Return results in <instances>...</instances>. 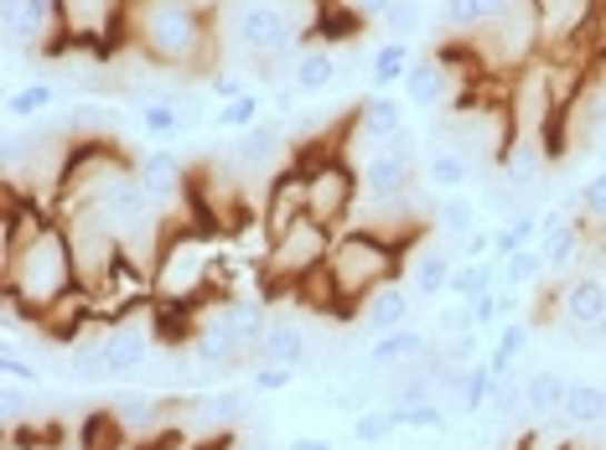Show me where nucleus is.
I'll list each match as a JSON object with an SVG mask.
<instances>
[{
  "instance_id": "obj_1",
  "label": "nucleus",
  "mask_w": 606,
  "mask_h": 450,
  "mask_svg": "<svg viewBox=\"0 0 606 450\" xmlns=\"http://www.w3.org/2000/svg\"><path fill=\"white\" fill-rule=\"evenodd\" d=\"M0 296H6V316L42 327L52 311H62L68 300L83 296L78 280V254L73 239L58 218H47L42 228H31L11 254H0Z\"/></svg>"
},
{
  "instance_id": "obj_2",
  "label": "nucleus",
  "mask_w": 606,
  "mask_h": 450,
  "mask_svg": "<svg viewBox=\"0 0 606 450\" xmlns=\"http://www.w3.org/2000/svg\"><path fill=\"white\" fill-rule=\"evenodd\" d=\"M405 259H409V243L389 239L384 228H342L332 254H327V286H332V311L327 316L352 321L374 290L399 280Z\"/></svg>"
},
{
  "instance_id": "obj_3",
  "label": "nucleus",
  "mask_w": 606,
  "mask_h": 450,
  "mask_svg": "<svg viewBox=\"0 0 606 450\" xmlns=\"http://www.w3.org/2000/svg\"><path fill=\"white\" fill-rule=\"evenodd\" d=\"M125 27H130L140 58L161 62V68H198V62L208 68L212 27L198 11V0H130Z\"/></svg>"
},
{
  "instance_id": "obj_4",
  "label": "nucleus",
  "mask_w": 606,
  "mask_h": 450,
  "mask_svg": "<svg viewBox=\"0 0 606 450\" xmlns=\"http://www.w3.org/2000/svg\"><path fill=\"white\" fill-rule=\"evenodd\" d=\"M218 259H212V243L202 239L198 228H167L161 239V254H156V270H151V290H156V306L167 311H192L212 286H218Z\"/></svg>"
},
{
  "instance_id": "obj_5",
  "label": "nucleus",
  "mask_w": 606,
  "mask_h": 450,
  "mask_svg": "<svg viewBox=\"0 0 606 450\" xmlns=\"http://www.w3.org/2000/svg\"><path fill=\"white\" fill-rule=\"evenodd\" d=\"M342 140H348V124H342ZM337 140L332 150H301L296 161L306 166V218H317L327 228H348L352 208L364 202V187H358V166L348 161V146Z\"/></svg>"
},
{
  "instance_id": "obj_6",
  "label": "nucleus",
  "mask_w": 606,
  "mask_h": 450,
  "mask_svg": "<svg viewBox=\"0 0 606 450\" xmlns=\"http://www.w3.org/2000/svg\"><path fill=\"white\" fill-rule=\"evenodd\" d=\"M332 243H337V228L317 223V218H301V223L290 228V233H280V239L270 243V254H265V280H270V290L286 286L290 296L311 280V274L327 264V254H332Z\"/></svg>"
},
{
  "instance_id": "obj_7",
  "label": "nucleus",
  "mask_w": 606,
  "mask_h": 450,
  "mask_svg": "<svg viewBox=\"0 0 606 450\" xmlns=\"http://www.w3.org/2000/svg\"><path fill=\"white\" fill-rule=\"evenodd\" d=\"M228 27H234V42L249 47L255 58H286L301 47V21L290 11V0H244Z\"/></svg>"
},
{
  "instance_id": "obj_8",
  "label": "nucleus",
  "mask_w": 606,
  "mask_h": 450,
  "mask_svg": "<svg viewBox=\"0 0 606 450\" xmlns=\"http://www.w3.org/2000/svg\"><path fill=\"white\" fill-rule=\"evenodd\" d=\"M545 306H555L570 337L606 342V274H565L545 290Z\"/></svg>"
},
{
  "instance_id": "obj_9",
  "label": "nucleus",
  "mask_w": 606,
  "mask_h": 450,
  "mask_svg": "<svg viewBox=\"0 0 606 450\" xmlns=\"http://www.w3.org/2000/svg\"><path fill=\"white\" fill-rule=\"evenodd\" d=\"M0 31L11 52H58L62 0H0Z\"/></svg>"
},
{
  "instance_id": "obj_10",
  "label": "nucleus",
  "mask_w": 606,
  "mask_h": 450,
  "mask_svg": "<svg viewBox=\"0 0 606 450\" xmlns=\"http://www.w3.org/2000/svg\"><path fill=\"white\" fill-rule=\"evenodd\" d=\"M99 347H105V358H109V383H130L151 362L156 327H146L140 316H120V321H105Z\"/></svg>"
},
{
  "instance_id": "obj_11",
  "label": "nucleus",
  "mask_w": 606,
  "mask_h": 450,
  "mask_svg": "<svg viewBox=\"0 0 606 450\" xmlns=\"http://www.w3.org/2000/svg\"><path fill=\"white\" fill-rule=\"evenodd\" d=\"M301 218H306V166L290 156L286 171L270 177V192H265V208H259V228L275 243L280 233H290V228L301 223Z\"/></svg>"
},
{
  "instance_id": "obj_12",
  "label": "nucleus",
  "mask_w": 606,
  "mask_h": 450,
  "mask_svg": "<svg viewBox=\"0 0 606 450\" xmlns=\"http://www.w3.org/2000/svg\"><path fill=\"white\" fill-rule=\"evenodd\" d=\"M358 187H364L368 202H399L409 192V177H415V161H405L395 146H379L358 156Z\"/></svg>"
},
{
  "instance_id": "obj_13",
  "label": "nucleus",
  "mask_w": 606,
  "mask_h": 450,
  "mask_svg": "<svg viewBox=\"0 0 606 450\" xmlns=\"http://www.w3.org/2000/svg\"><path fill=\"white\" fill-rule=\"evenodd\" d=\"M430 347H436V337H425V331H415V327L384 331V337H368L364 368L368 373H405V368L430 358Z\"/></svg>"
},
{
  "instance_id": "obj_14",
  "label": "nucleus",
  "mask_w": 606,
  "mask_h": 450,
  "mask_svg": "<svg viewBox=\"0 0 606 450\" xmlns=\"http://www.w3.org/2000/svg\"><path fill=\"white\" fill-rule=\"evenodd\" d=\"M529 11H534V21H539L545 47H565L596 21L602 0H529Z\"/></svg>"
},
{
  "instance_id": "obj_15",
  "label": "nucleus",
  "mask_w": 606,
  "mask_h": 450,
  "mask_svg": "<svg viewBox=\"0 0 606 450\" xmlns=\"http://www.w3.org/2000/svg\"><path fill=\"white\" fill-rule=\"evenodd\" d=\"M498 171L514 192L534 197L545 187V171H549V146L545 140H529V136H514L508 146L498 150Z\"/></svg>"
},
{
  "instance_id": "obj_16",
  "label": "nucleus",
  "mask_w": 606,
  "mask_h": 450,
  "mask_svg": "<svg viewBox=\"0 0 606 450\" xmlns=\"http://www.w3.org/2000/svg\"><path fill=\"white\" fill-rule=\"evenodd\" d=\"M136 177H140V187H146V197L156 202V212L171 208V202L187 192V171H182V161H177L167 146L146 150V156L136 161Z\"/></svg>"
},
{
  "instance_id": "obj_17",
  "label": "nucleus",
  "mask_w": 606,
  "mask_h": 450,
  "mask_svg": "<svg viewBox=\"0 0 606 450\" xmlns=\"http://www.w3.org/2000/svg\"><path fill=\"white\" fill-rule=\"evenodd\" d=\"M539 249H545L549 274L570 270V264H576V254L586 249V233H580V223L565 212V202H560V208H549L545 218H539Z\"/></svg>"
},
{
  "instance_id": "obj_18",
  "label": "nucleus",
  "mask_w": 606,
  "mask_h": 450,
  "mask_svg": "<svg viewBox=\"0 0 606 450\" xmlns=\"http://www.w3.org/2000/svg\"><path fill=\"white\" fill-rule=\"evenodd\" d=\"M409 296H415V290H409L405 280H389V286L374 290V296L358 306V321L368 327V337H384V331L409 327Z\"/></svg>"
},
{
  "instance_id": "obj_19",
  "label": "nucleus",
  "mask_w": 606,
  "mask_h": 450,
  "mask_svg": "<svg viewBox=\"0 0 606 450\" xmlns=\"http://www.w3.org/2000/svg\"><path fill=\"white\" fill-rule=\"evenodd\" d=\"M352 130L364 140H395L405 130V104H399L395 93H364L358 104H352Z\"/></svg>"
},
{
  "instance_id": "obj_20",
  "label": "nucleus",
  "mask_w": 606,
  "mask_h": 450,
  "mask_svg": "<svg viewBox=\"0 0 606 450\" xmlns=\"http://www.w3.org/2000/svg\"><path fill=\"white\" fill-rule=\"evenodd\" d=\"M399 89H405V104H415V109H440L446 99H451V68H446L440 58H415Z\"/></svg>"
},
{
  "instance_id": "obj_21",
  "label": "nucleus",
  "mask_w": 606,
  "mask_h": 450,
  "mask_svg": "<svg viewBox=\"0 0 606 450\" xmlns=\"http://www.w3.org/2000/svg\"><path fill=\"white\" fill-rule=\"evenodd\" d=\"M483 166H477V156L461 146H436L430 150V161H425V181H430V192L436 197H451L461 192L471 177H477Z\"/></svg>"
},
{
  "instance_id": "obj_22",
  "label": "nucleus",
  "mask_w": 606,
  "mask_h": 450,
  "mask_svg": "<svg viewBox=\"0 0 606 450\" xmlns=\"http://www.w3.org/2000/svg\"><path fill=\"white\" fill-rule=\"evenodd\" d=\"M456 264H461V259H451V249H440V243H430V249H420V254H409V290H415V300L446 296Z\"/></svg>"
},
{
  "instance_id": "obj_23",
  "label": "nucleus",
  "mask_w": 606,
  "mask_h": 450,
  "mask_svg": "<svg viewBox=\"0 0 606 450\" xmlns=\"http://www.w3.org/2000/svg\"><path fill=\"white\" fill-rule=\"evenodd\" d=\"M239 352L244 347L234 342L223 311H212L208 321H198V331H192V358H198V368H239Z\"/></svg>"
},
{
  "instance_id": "obj_24",
  "label": "nucleus",
  "mask_w": 606,
  "mask_h": 450,
  "mask_svg": "<svg viewBox=\"0 0 606 450\" xmlns=\"http://www.w3.org/2000/svg\"><path fill=\"white\" fill-rule=\"evenodd\" d=\"M259 362H280V368H296L301 373L306 362H311V342H306V331L296 327V321H270V331H265V342L255 347Z\"/></svg>"
},
{
  "instance_id": "obj_25",
  "label": "nucleus",
  "mask_w": 606,
  "mask_h": 450,
  "mask_svg": "<svg viewBox=\"0 0 606 450\" xmlns=\"http://www.w3.org/2000/svg\"><path fill=\"white\" fill-rule=\"evenodd\" d=\"M255 383L249 389H218V393H202V399H187V409L198 414L202 424H244L255 414Z\"/></svg>"
},
{
  "instance_id": "obj_26",
  "label": "nucleus",
  "mask_w": 606,
  "mask_h": 450,
  "mask_svg": "<svg viewBox=\"0 0 606 450\" xmlns=\"http://www.w3.org/2000/svg\"><path fill=\"white\" fill-rule=\"evenodd\" d=\"M167 399L161 393H125V399H115V424H120L125 436H136V440H146V436H156V424L167 420Z\"/></svg>"
},
{
  "instance_id": "obj_27",
  "label": "nucleus",
  "mask_w": 606,
  "mask_h": 450,
  "mask_svg": "<svg viewBox=\"0 0 606 450\" xmlns=\"http://www.w3.org/2000/svg\"><path fill=\"white\" fill-rule=\"evenodd\" d=\"M565 389H570V378L560 368H539V373L524 378V409H529V424L539 420H555L565 404Z\"/></svg>"
},
{
  "instance_id": "obj_28",
  "label": "nucleus",
  "mask_w": 606,
  "mask_h": 450,
  "mask_svg": "<svg viewBox=\"0 0 606 450\" xmlns=\"http://www.w3.org/2000/svg\"><path fill=\"white\" fill-rule=\"evenodd\" d=\"M342 78V62H337L332 47H306V52H296V62H290V83L301 93H327Z\"/></svg>"
},
{
  "instance_id": "obj_29",
  "label": "nucleus",
  "mask_w": 606,
  "mask_h": 450,
  "mask_svg": "<svg viewBox=\"0 0 606 450\" xmlns=\"http://www.w3.org/2000/svg\"><path fill=\"white\" fill-rule=\"evenodd\" d=\"M409 42H389L384 47H374V58H368V93H395L399 83H405V73H409Z\"/></svg>"
},
{
  "instance_id": "obj_30",
  "label": "nucleus",
  "mask_w": 606,
  "mask_h": 450,
  "mask_svg": "<svg viewBox=\"0 0 606 450\" xmlns=\"http://www.w3.org/2000/svg\"><path fill=\"white\" fill-rule=\"evenodd\" d=\"M503 286V259H461L451 270V290L446 296L451 300H477L487 296V290Z\"/></svg>"
},
{
  "instance_id": "obj_31",
  "label": "nucleus",
  "mask_w": 606,
  "mask_h": 450,
  "mask_svg": "<svg viewBox=\"0 0 606 450\" xmlns=\"http://www.w3.org/2000/svg\"><path fill=\"white\" fill-rule=\"evenodd\" d=\"M223 321H228V331H234V342H239L244 352H255V347L265 342V331H270V316H265L259 300H228Z\"/></svg>"
},
{
  "instance_id": "obj_32",
  "label": "nucleus",
  "mask_w": 606,
  "mask_h": 450,
  "mask_svg": "<svg viewBox=\"0 0 606 450\" xmlns=\"http://www.w3.org/2000/svg\"><path fill=\"white\" fill-rule=\"evenodd\" d=\"M529 352V321H503L498 327V342H493V352H487V368H493V378H514L518 358Z\"/></svg>"
},
{
  "instance_id": "obj_33",
  "label": "nucleus",
  "mask_w": 606,
  "mask_h": 450,
  "mask_svg": "<svg viewBox=\"0 0 606 450\" xmlns=\"http://www.w3.org/2000/svg\"><path fill=\"white\" fill-rule=\"evenodd\" d=\"M477 197H467V192H451V197H440V208H436V233L446 243H456V239H467L471 228H477Z\"/></svg>"
},
{
  "instance_id": "obj_34",
  "label": "nucleus",
  "mask_w": 606,
  "mask_h": 450,
  "mask_svg": "<svg viewBox=\"0 0 606 450\" xmlns=\"http://www.w3.org/2000/svg\"><path fill=\"white\" fill-rule=\"evenodd\" d=\"M539 243V218H534V208L514 212V218H503L498 228H493V259H508L518 254V249H534Z\"/></svg>"
},
{
  "instance_id": "obj_35",
  "label": "nucleus",
  "mask_w": 606,
  "mask_h": 450,
  "mask_svg": "<svg viewBox=\"0 0 606 450\" xmlns=\"http://www.w3.org/2000/svg\"><path fill=\"white\" fill-rule=\"evenodd\" d=\"M560 420L570 424H606V383H570L560 404Z\"/></svg>"
},
{
  "instance_id": "obj_36",
  "label": "nucleus",
  "mask_w": 606,
  "mask_h": 450,
  "mask_svg": "<svg viewBox=\"0 0 606 450\" xmlns=\"http://www.w3.org/2000/svg\"><path fill=\"white\" fill-rule=\"evenodd\" d=\"M405 424H399V414L389 404H374V409H364V414H352V424H348V436L358 440V446H384V440H395Z\"/></svg>"
},
{
  "instance_id": "obj_37",
  "label": "nucleus",
  "mask_w": 606,
  "mask_h": 450,
  "mask_svg": "<svg viewBox=\"0 0 606 450\" xmlns=\"http://www.w3.org/2000/svg\"><path fill=\"white\" fill-rule=\"evenodd\" d=\"M545 274H549V264H545V249H539V243L503 259V286L508 290H529V286H539Z\"/></svg>"
},
{
  "instance_id": "obj_38",
  "label": "nucleus",
  "mask_w": 606,
  "mask_h": 450,
  "mask_svg": "<svg viewBox=\"0 0 606 450\" xmlns=\"http://www.w3.org/2000/svg\"><path fill=\"white\" fill-rule=\"evenodd\" d=\"M52 104H58V83L42 78V83H21V89L6 99V114H11V120H42Z\"/></svg>"
},
{
  "instance_id": "obj_39",
  "label": "nucleus",
  "mask_w": 606,
  "mask_h": 450,
  "mask_svg": "<svg viewBox=\"0 0 606 450\" xmlns=\"http://www.w3.org/2000/svg\"><path fill=\"white\" fill-rule=\"evenodd\" d=\"M259 114H265V99L244 89L239 99H228V104L212 109V124H218V130H234V136H244V130H255V124H259Z\"/></svg>"
},
{
  "instance_id": "obj_40",
  "label": "nucleus",
  "mask_w": 606,
  "mask_h": 450,
  "mask_svg": "<svg viewBox=\"0 0 606 450\" xmlns=\"http://www.w3.org/2000/svg\"><path fill=\"white\" fill-rule=\"evenodd\" d=\"M140 124H146V136L171 140L187 130V114L177 99H146V104H140Z\"/></svg>"
},
{
  "instance_id": "obj_41",
  "label": "nucleus",
  "mask_w": 606,
  "mask_h": 450,
  "mask_svg": "<svg viewBox=\"0 0 606 450\" xmlns=\"http://www.w3.org/2000/svg\"><path fill=\"white\" fill-rule=\"evenodd\" d=\"M487 414L508 424H529V409H524V378H498L493 383V399H487Z\"/></svg>"
},
{
  "instance_id": "obj_42",
  "label": "nucleus",
  "mask_w": 606,
  "mask_h": 450,
  "mask_svg": "<svg viewBox=\"0 0 606 450\" xmlns=\"http://www.w3.org/2000/svg\"><path fill=\"white\" fill-rule=\"evenodd\" d=\"M68 373L78 378V383H109V358L99 342H73V352H68Z\"/></svg>"
},
{
  "instance_id": "obj_43",
  "label": "nucleus",
  "mask_w": 606,
  "mask_h": 450,
  "mask_svg": "<svg viewBox=\"0 0 606 450\" xmlns=\"http://www.w3.org/2000/svg\"><path fill=\"white\" fill-rule=\"evenodd\" d=\"M493 368H487V358L483 362H471L467 368V389H461V404H456V414H487V399H493Z\"/></svg>"
},
{
  "instance_id": "obj_44",
  "label": "nucleus",
  "mask_w": 606,
  "mask_h": 450,
  "mask_svg": "<svg viewBox=\"0 0 606 450\" xmlns=\"http://www.w3.org/2000/svg\"><path fill=\"white\" fill-rule=\"evenodd\" d=\"M399 424L405 430H446L451 424V409L440 404V399H425V404H409V409H395Z\"/></svg>"
},
{
  "instance_id": "obj_45",
  "label": "nucleus",
  "mask_w": 606,
  "mask_h": 450,
  "mask_svg": "<svg viewBox=\"0 0 606 450\" xmlns=\"http://www.w3.org/2000/svg\"><path fill=\"white\" fill-rule=\"evenodd\" d=\"M471 306V327L483 331H493V327H503V321H508V300H503V286L498 290H487V296H477V300H467Z\"/></svg>"
},
{
  "instance_id": "obj_46",
  "label": "nucleus",
  "mask_w": 606,
  "mask_h": 450,
  "mask_svg": "<svg viewBox=\"0 0 606 450\" xmlns=\"http://www.w3.org/2000/svg\"><path fill=\"white\" fill-rule=\"evenodd\" d=\"M477 208L498 212V218H514V212H524V208H529V202H524V192H514L508 181H503V187H493V177H487L483 197H477Z\"/></svg>"
},
{
  "instance_id": "obj_47",
  "label": "nucleus",
  "mask_w": 606,
  "mask_h": 450,
  "mask_svg": "<svg viewBox=\"0 0 606 450\" xmlns=\"http://www.w3.org/2000/svg\"><path fill=\"white\" fill-rule=\"evenodd\" d=\"M420 21H425L420 0H395V6L384 11V27L395 31V42H405V37H415V31H420Z\"/></svg>"
},
{
  "instance_id": "obj_48",
  "label": "nucleus",
  "mask_w": 606,
  "mask_h": 450,
  "mask_svg": "<svg viewBox=\"0 0 606 450\" xmlns=\"http://www.w3.org/2000/svg\"><path fill=\"white\" fill-rule=\"evenodd\" d=\"M576 208H580V218H596V223H606V171H596V177L580 187Z\"/></svg>"
},
{
  "instance_id": "obj_49",
  "label": "nucleus",
  "mask_w": 606,
  "mask_h": 450,
  "mask_svg": "<svg viewBox=\"0 0 606 450\" xmlns=\"http://www.w3.org/2000/svg\"><path fill=\"white\" fill-rule=\"evenodd\" d=\"M0 373L11 378V383H21V389H42V368H37V362H27V358H16V347H6Z\"/></svg>"
},
{
  "instance_id": "obj_50",
  "label": "nucleus",
  "mask_w": 606,
  "mask_h": 450,
  "mask_svg": "<svg viewBox=\"0 0 606 450\" xmlns=\"http://www.w3.org/2000/svg\"><path fill=\"white\" fill-rule=\"evenodd\" d=\"M456 331H477V327H471V306H467V300H451L446 311H436V337H456Z\"/></svg>"
},
{
  "instance_id": "obj_51",
  "label": "nucleus",
  "mask_w": 606,
  "mask_h": 450,
  "mask_svg": "<svg viewBox=\"0 0 606 450\" xmlns=\"http://www.w3.org/2000/svg\"><path fill=\"white\" fill-rule=\"evenodd\" d=\"M296 383V368H280V362H259L255 368V389L259 393H286Z\"/></svg>"
},
{
  "instance_id": "obj_52",
  "label": "nucleus",
  "mask_w": 606,
  "mask_h": 450,
  "mask_svg": "<svg viewBox=\"0 0 606 450\" xmlns=\"http://www.w3.org/2000/svg\"><path fill=\"white\" fill-rule=\"evenodd\" d=\"M461 259H493V228H471L467 239H456Z\"/></svg>"
},
{
  "instance_id": "obj_53",
  "label": "nucleus",
  "mask_w": 606,
  "mask_h": 450,
  "mask_svg": "<svg viewBox=\"0 0 606 450\" xmlns=\"http://www.w3.org/2000/svg\"><path fill=\"white\" fill-rule=\"evenodd\" d=\"M342 11H352L358 21H384V11L395 6V0H337Z\"/></svg>"
},
{
  "instance_id": "obj_54",
  "label": "nucleus",
  "mask_w": 606,
  "mask_h": 450,
  "mask_svg": "<svg viewBox=\"0 0 606 450\" xmlns=\"http://www.w3.org/2000/svg\"><path fill=\"white\" fill-rule=\"evenodd\" d=\"M208 89H212V99H223V104H228V99H239V93H244V83L234 73H212Z\"/></svg>"
},
{
  "instance_id": "obj_55",
  "label": "nucleus",
  "mask_w": 606,
  "mask_h": 450,
  "mask_svg": "<svg viewBox=\"0 0 606 450\" xmlns=\"http://www.w3.org/2000/svg\"><path fill=\"white\" fill-rule=\"evenodd\" d=\"M296 99H301V89H296V83H280V89H275L265 104H275L280 114H290V109H296Z\"/></svg>"
},
{
  "instance_id": "obj_56",
  "label": "nucleus",
  "mask_w": 606,
  "mask_h": 450,
  "mask_svg": "<svg viewBox=\"0 0 606 450\" xmlns=\"http://www.w3.org/2000/svg\"><path fill=\"white\" fill-rule=\"evenodd\" d=\"M290 450H337V446L327 436H296L290 440Z\"/></svg>"
},
{
  "instance_id": "obj_57",
  "label": "nucleus",
  "mask_w": 606,
  "mask_h": 450,
  "mask_svg": "<svg viewBox=\"0 0 606 450\" xmlns=\"http://www.w3.org/2000/svg\"><path fill=\"white\" fill-rule=\"evenodd\" d=\"M6 420H21V389H6Z\"/></svg>"
},
{
  "instance_id": "obj_58",
  "label": "nucleus",
  "mask_w": 606,
  "mask_h": 450,
  "mask_svg": "<svg viewBox=\"0 0 606 450\" xmlns=\"http://www.w3.org/2000/svg\"><path fill=\"white\" fill-rule=\"evenodd\" d=\"M239 450H275V446H270V440H265V436H249Z\"/></svg>"
},
{
  "instance_id": "obj_59",
  "label": "nucleus",
  "mask_w": 606,
  "mask_h": 450,
  "mask_svg": "<svg viewBox=\"0 0 606 450\" xmlns=\"http://www.w3.org/2000/svg\"><path fill=\"white\" fill-rule=\"evenodd\" d=\"M518 450H534V446H518Z\"/></svg>"
}]
</instances>
